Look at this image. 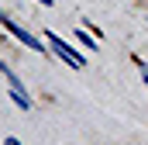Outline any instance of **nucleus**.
I'll return each mask as SVG.
<instances>
[{
    "mask_svg": "<svg viewBox=\"0 0 148 145\" xmlns=\"http://www.w3.org/2000/svg\"><path fill=\"white\" fill-rule=\"evenodd\" d=\"M76 38H79V41H83V45H86V48H97V45H93V38L86 35V31H76Z\"/></svg>",
    "mask_w": 148,
    "mask_h": 145,
    "instance_id": "20e7f679",
    "label": "nucleus"
},
{
    "mask_svg": "<svg viewBox=\"0 0 148 145\" xmlns=\"http://www.w3.org/2000/svg\"><path fill=\"white\" fill-rule=\"evenodd\" d=\"M45 45H48V48H52V52H55V55H59L66 66H73V69H83V66H86V59L76 52L73 45H66V38H62V35L48 31V35H45Z\"/></svg>",
    "mask_w": 148,
    "mask_h": 145,
    "instance_id": "f257e3e1",
    "label": "nucleus"
},
{
    "mask_svg": "<svg viewBox=\"0 0 148 145\" xmlns=\"http://www.w3.org/2000/svg\"><path fill=\"white\" fill-rule=\"evenodd\" d=\"M38 3H45V7H52V0H38Z\"/></svg>",
    "mask_w": 148,
    "mask_h": 145,
    "instance_id": "0eeeda50",
    "label": "nucleus"
},
{
    "mask_svg": "<svg viewBox=\"0 0 148 145\" xmlns=\"http://www.w3.org/2000/svg\"><path fill=\"white\" fill-rule=\"evenodd\" d=\"M3 145H21V142H17V138H10V135H7V142H3Z\"/></svg>",
    "mask_w": 148,
    "mask_h": 145,
    "instance_id": "423d86ee",
    "label": "nucleus"
},
{
    "mask_svg": "<svg viewBox=\"0 0 148 145\" xmlns=\"http://www.w3.org/2000/svg\"><path fill=\"white\" fill-rule=\"evenodd\" d=\"M138 66H141V79H145V86H148V66L145 62H138Z\"/></svg>",
    "mask_w": 148,
    "mask_h": 145,
    "instance_id": "39448f33",
    "label": "nucleus"
},
{
    "mask_svg": "<svg viewBox=\"0 0 148 145\" xmlns=\"http://www.w3.org/2000/svg\"><path fill=\"white\" fill-rule=\"evenodd\" d=\"M0 24H3V28H7V31H10V35L17 38V41H21V45H28V48H35V52H45V48H48V45H41V41H38V38L31 35V31H24V28H21V24H17V21H10V17H7V14H3V10H0Z\"/></svg>",
    "mask_w": 148,
    "mask_h": 145,
    "instance_id": "7ed1b4c3",
    "label": "nucleus"
},
{
    "mask_svg": "<svg viewBox=\"0 0 148 145\" xmlns=\"http://www.w3.org/2000/svg\"><path fill=\"white\" fill-rule=\"evenodd\" d=\"M0 72L7 76V83H10V100L17 104L21 110H31V97H28V90H24V83L17 79V72H10V66L0 59Z\"/></svg>",
    "mask_w": 148,
    "mask_h": 145,
    "instance_id": "f03ea898",
    "label": "nucleus"
}]
</instances>
